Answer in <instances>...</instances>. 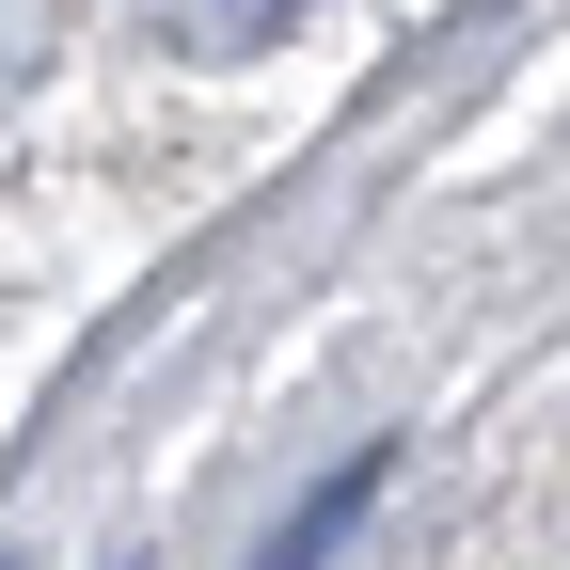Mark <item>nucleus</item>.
<instances>
[{
  "label": "nucleus",
  "mask_w": 570,
  "mask_h": 570,
  "mask_svg": "<svg viewBox=\"0 0 570 570\" xmlns=\"http://www.w3.org/2000/svg\"><path fill=\"white\" fill-rule=\"evenodd\" d=\"M142 17H159V32H175L190 63H254V48H269L285 17H302V0H142Z\"/></svg>",
  "instance_id": "obj_1"
},
{
  "label": "nucleus",
  "mask_w": 570,
  "mask_h": 570,
  "mask_svg": "<svg viewBox=\"0 0 570 570\" xmlns=\"http://www.w3.org/2000/svg\"><path fill=\"white\" fill-rule=\"evenodd\" d=\"M381 475H396V460H348V475L317 491V508H302V523H269V554H254V570H317V554H333L348 523H365V508H381Z\"/></svg>",
  "instance_id": "obj_2"
}]
</instances>
